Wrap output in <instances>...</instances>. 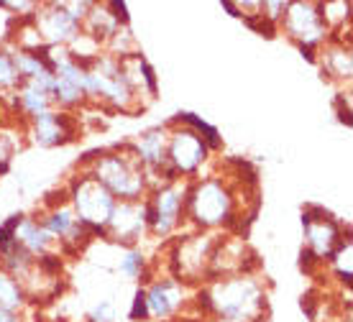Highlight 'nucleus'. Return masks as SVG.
Here are the masks:
<instances>
[{"label":"nucleus","mask_w":353,"mask_h":322,"mask_svg":"<svg viewBox=\"0 0 353 322\" xmlns=\"http://www.w3.org/2000/svg\"><path fill=\"white\" fill-rule=\"evenodd\" d=\"M97 182L103 184L113 197H121L123 202L141 200L146 190V169L139 161L136 154L123 157V154H105L95 161L92 172Z\"/></svg>","instance_id":"f257e3e1"},{"label":"nucleus","mask_w":353,"mask_h":322,"mask_svg":"<svg viewBox=\"0 0 353 322\" xmlns=\"http://www.w3.org/2000/svg\"><path fill=\"white\" fill-rule=\"evenodd\" d=\"M208 299H210V310L221 314L223 322H251V317L264 305L261 289L251 279L223 281L208 294Z\"/></svg>","instance_id":"f03ea898"},{"label":"nucleus","mask_w":353,"mask_h":322,"mask_svg":"<svg viewBox=\"0 0 353 322\" xmlns=\"http://www.w3.org/2000/svg\"><path fill=\"white\" fill-rule=\"evenodd\" d=\"M72 202H74L72 212L77 215V223H82V225L90 228L97 235L105 233L108 223L113 218L115 197L97 182L95 177L85 174L74 182V187H72Z\"/></svg>","instance_id":"7ed1b4c3"},{"label":"nucleus","mask_w":353,"mask_h":322,"mask_svg":"<svg viewBox=\"0 0 353 322\" xmlns=\"http://www.w3.org/2000/svg\"><path fill=\"white\" fill-rule=\"evenodd\" d=\"M190 215L203 228H218L233 218V197L218 179H205L187 197Z\"/></svg>","instance_id":"20e7f679"},{"label":"nucleus","mask_w":353,"mask_h":322,"mask_svg":"<svg viewBox=\"0 0 353 322\" xmlns=\"http://www.w3.org/2000/svg\"><path fill=\"white\" fill-rule=\"evenodd\" d=\"M302 228H305V235H307V245L310 253L315 259H330L333 253L341 248V228L338 223L325 210L312 208L302 215Z\"/></svg>","instance_id":"39448f33"},{"label":"nucleus","mask_w":353,"mask_h":322,"mask_svg":"<svg viewBox=\"0 0 353 322\" xmlns=\"http://www.w3.org/2000/svg\"><path fill=\"white\" fill-rule=\"evenodd\" d=\"M284 28L300 46H315L325 36V21L320 16L318 6L312 3H287L284 10Z\"/></svg>","instance_id":"423d86ee"},{"label":"nucleus","mask_w":353,"mask_h":322,"mask_svg":"<svg viewBox=\"0 0 353 322\" xmlns=\"http://www.w3.org/2000/svg\"><path fill=\"white\" fill-rule=\"evenodd\" d=\"M208 157V143L197 131H176L169 141L167 148V164L174 169V174H192L200 169V164Z\"/></svg>","instance_id":"0eeeda50"},{"label":"nucleus","mask_w":353,"mask_h":322,"mask_svg":"<svg viewBox=\"0 0 353 322\" xmlns=\"http://www.w3.org/2000/svg\"><path fill=\"white\" fill-rule=\"evenodd\" d=\"M182 205H185V197H182V190L169 184V187H161L157 192L154 202H146L143 205V215H146V228H151L154 233L167 235L174 230V225L179 223V212H182Z\"/></svg>","instance_id":"6e6552de"},{"label":"nucleus","mask_w":353,"mask_h":322,"mask_svg":"<svg viewBox=\"0 0 353 322\" xmlns=\"http://www.w3.org/2000/svg\"><path fill=\"white\" fill-rule=\"evenodd\" d=\"M36 31L46 41V46L70 44L74 36L80 34V23L70 16V10L62 6H52L44 13H36Z\"/></svg>","instance_id":"1a4fd4ad"},{"label":"nucleus","mask_w":353,"mask_h":322,"mask_svg":"<svg viewBox=\"0 0 353 322\" xmlns=\"http://www.w3.org/2000/svg\"><path fill=\"white\" fill-rule=\"evenodd\" d=\"M143 228H146L143 205H139V202H121V205H115L113 218H110L105 230L113 233L118 243H133V241L141 238Z\"/></svg>","instance_id":"9d476101"},{"label":"nucleus","mask_w":353,"mask_h":322,"mask_svg":"<svg viewBox=\"0 0 353 322\" xmlns=\"http://www.w3.org/2000/svg\"><path fill=\"white\" fill-rule=\"evenodd\" d=\"M34 125H31V136L39 146H62L72 139V121L64 113H54V110H46V113L31 118Z\"/></svg>","instance_id":"9b49d317"},{"label":"nucleus","mask_w":353,"mask_h":322,"mask_svg":"<svg viewBox=\"0 0 353 322\" xmlns=\"http://www.w3.org/2000/svg\"><path fill=\"white\" fill-rule=\"evenodd\" d=\"M179 305H182V287L172 279L154 284L146 292V307L151 317H169Z\"/></svg>","instance_id":"f8f14e48"},{"label":"nucleus","mask_w":353,"mask_h":322,"mask_svg":"<svg viewBox=\"0 0 353 322\" xmlns=\"http://www.w3.org/2000/svg\"><path fill=\"white\" fill-rule=\"evenodd\" d=\"M133 154L139 157L143 169H161V166H167V136H164V131L161 128L146 131L141 136V141L136 143Z\"/></svg>","instance_id":"ddd939ff"},{"label":"nucleus","mask_w":353,"mask_h":322,"mask_svg":"<svg viewBox=\"0 0 353 322\" xmlns=\"http://www.w3.org/2000/svg\"><path fill=\"white\" fill-rule=\"evenodd\" d=\"M52 241L54 238L46 233L41 223L21 218V223H18V228H16V243L21 245L23 251H28L31 256H46Z\"/></svg>","instance_id":"4468645a"},{"label":"nucleus","mask_w":353,"mask_h":322,"mask_svg":"<svg viewBox=\"0 0 353 322\" xmlns=\"http://www.w3.org/2000/svg\"><path fill=\"white\" fill-rule=\"evenodd\" d=\"M16 103H18V108H21L23 113L31 115V118L46 113V110H52V97L46 95V92H41V90L31 88V85H23L21 95L16 97Z\"/></svg>","instance_id":"2eb2a0df"},{"label":"nucleus","mask_w":353,"mask_h":322,"mask_svg":"<svg viewBox=\"0 0 353 322\" xmlns=\"http://www.w3.org/2000/svg\"><path fill=\"white\" fill-rule=\"evenodd\" d=\"M41 225H44V230L52 235V238H62L64 241V238L72 233V228L77 225V218H74V212H72L70 208H62V210H54Z\"/></svg>","instance_id":"dca6fc26"},{"label":"nucleus","mask_w":353,"mask_h":322,"mask_svg":"<svg viewBox=\"0 0 353 322\" xmlns=\"http://www.w3.org/2000/svg\"><path fill=\"white\" fill-rule=\"evenodd\" d=\"M21 302H23L21 284L10 274L0 271V307L3 310H16V307H21Z\"/></svg>","instance_id":"f3484780"},{"label":"nucleus","mask_w":353,"mask_h":322,"mask_svg":"<svg viewBox=\"0 0 353 322\" xmlns=\"http://www.w3.org/2000/svg\"><path fill=\"white\" fill-rule=\"evenodd\" d=\"M325 67L330 74H336L341 79H351L353 72V61H351V52L348 49H330L325 54Z\"/></svg>","instance_id":"a211bd4d"},{"label":"nucleus","mask_w":353,"mask_h":322,"mask_svg":"<svg viewBox=\"0 0 353 322\" xmlns=\"http://www.w3.org/2000/svg\"><path fill=\"white\" fill-rule=\"evenodd\" d=\"M143 266H146V259H143L141 251H125L123 259H121V263H118V269H121V274H123L125 279H139L141 276Z\"/></svg>","instance_id":"6ab92c4d"},{"label":"nucleus","mask_w":353,"mask_h":322,"mask_svg":"<svg viewBox=\"0 0 353 322\" xmlns=\"http://www.w3.org/2000/svg\"><path fill=\"white\" fill-rule=\"evenodd\" d=\"M330 261L336 263L338 276H341L345 284H348V281H351V241L341 243V248H338V251L330 256Z\"/></svg>","instance_id":"aec40b11"},{"label":"nucleus","mask_w":353,"mask_h":322,"mask_svg":"<svg viewBox=\"0 0 353 322\" xmlns=\"http://www.w3.org/2000/svg\"><path fill=\"white\" fill-rule=\"evenodd\" d=\"M21 77H18L16 67H13V59H10V54L0 52V90H10L16 88Z\"/></svg>","instance_id":"412c9836"},{"label":"nucleus","mask_w":353,"mask_h":322,"mask_svg":"<svg viewBox=\"0 0 353 322\" xmlns=\"http://www.w3.org/2000/svg\"><path fill=\"white\" fill-rule=\"evenodd\" d=\"M92 322H110L115 320V305L110 299H100L95 307H92Z\"/></svg>","instance_id":"4be33fe9"},{"label":"nucleus","mask_w":353,"mask_h":322,"mask_svg":"<svg viewBox=\"0 0 353 322\" xmlns=\"http://www.w3.org/2000/svg\"><path fill=\"white\" fill-rule=\"evenodd\" d=\"M149 317V307H146V292L139 289L136 294H133V307H131V320L133 322H141Z\"/></svg>","instance_id":"5701e85b"},{"label":"nucleus","mask_w":353,"mask_h":322,"mask_svg":"<svg viewBox=\"0 0 353 322\" xmlns=\"http://www.w3.org/2000/svg\"><path fill=\"white\" fill-rule=\"evenodd\" d=\"M10 154H13V146H10V139H8V136H3V133H0V174H3V172H8Z\"/></svg>","instance_id":"b1692460"},{"label":"nucleus","mask_w":353,"mask_h":322,"mask_svg":"<svg viewBox=\"0 0 353 322\" xmlns=\"http://www.w3.org/2000/svg\"><path fill=\"white\" fill-rule=\"evenodd\" d=\"M10 28H13V18H10V13L0 8V39H6L10 34Z\"/></svg>","instance_id":"393cba45"},{"label":"nucleus","mask_w":353,"mask_h":322,"mask_svg":"<svg viewBox=\"0 0 353 322\" xmlns=\"http://www.w3.org/2000/svg\"><path fill=\"white\" fill-rule=\"evenodd\" d=\"M0 322H21V320L16 317L13 310H3V307H0Z\"/></svg>","instance_id":"a878e982"}]
</instances>
